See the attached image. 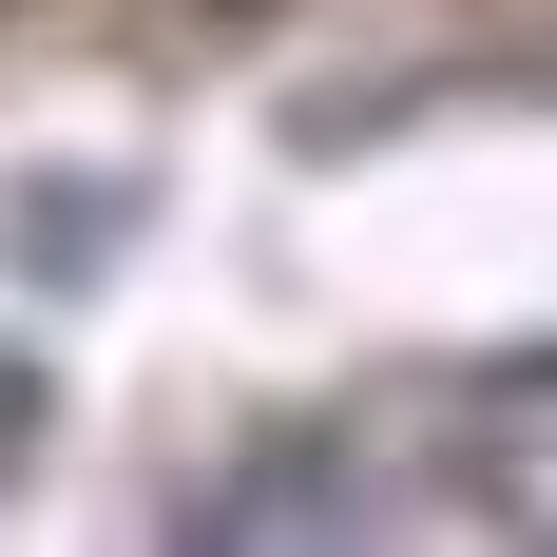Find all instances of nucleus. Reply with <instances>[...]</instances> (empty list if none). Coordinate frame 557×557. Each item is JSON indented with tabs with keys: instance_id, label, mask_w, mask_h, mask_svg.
Returning <instances> with one entry per match:
<instances>
[{
	"instance_id": "obj_1",
	"label": "nucleus",
	"mask_w": 557,
	"mask_h": 557,
	"mask_svg": "<svg viewBox=\"0 0 557 557\" xmlns=\"http://www.w3.org/2000/svg\"><path fill=\"white\" fill-rule=\"evenodd\" d=\"M443 500L481 519V539L557 557V346H539V366H500V385H461V404H443Z\"/></svg>"
},
{
	"instance_id": "obj_2",
	"label": "nucleus",
	"mask_w": 557,
	"mask_h": 557,
	"mask_svg": "<svg viewBox=\"0 0 557 557\" xmlns=\"http://www.w3.org/2000/svg\"><path fill=\"white\" fill-rule=\"evenodd\" d=\"M39 461V346H0V481Z\"/></svg>"
}]
</instances>
